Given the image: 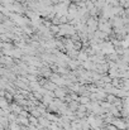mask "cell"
I'll list each match as a JSON object with an SVG mask.
<instances>
[{
	"label": "cell",
	"mask_w": 129,
	"mask_h": 130,
	"mask_svg": "<svg viewBox=\"0 0 129 130\" xmlns=\"http://www.w3.org/2000/svg\"><path fill=\"white\" fill-rule=\"evenodd\" d=\"M54 92V96L57 97V99H65L66 97V91L65 90H62V88H57L56 91H53Z\"/></svg>",
	"instance_id": "cell-2"
},
{
	"label": "cell",
	"mask_w": 129,
	"mask_h": 130,
	"mask_svg": "<svg viewBox=\"0 0 129 130\" xmlns=\"http://www.w3.org/2000/svg\"><path fill=\"white\" fill-rule=\"evenodd\" d=\"M90 100H91L90 96H80V97H79V101L81 102V105H85V106L89 105V104H91Z\"/></svg>",
	"instance_id": "cell-3"
},
{
	"label": "cell",
	"mask_w": 129,
	"mask_h": 130,
	"mask_svg": "<svg viewBox=\"0 0 129 130\" xmlns=\"http://www.w3.org/2000/svg\"><path fill=\"white\" fill-rule=\"evenodd\" d=\"M113 125H114L118 130L127 129V123H125V121H123V120H120V119H115V120L113 121Z\"/></svg>",
	"instance_id": "cell-1"
},
{
	"label": "cell",
	"mask_w": 129,
	"mask_h": 130,
	"mask_svg": "<svg viewBox=\"0 0 129 130\" xmlns=\"http://www.w3.org/2000/svg\"><path fill=\"white\" fill-rule=\"evenodd\" d=\"M9 130H20V126L18 125V123H17V121H14V123H10V125H9Z\"/></svg>",
	"instance_id": "cell-4"
},
{
	"label": "cell",
	"mask_w": 129,
	"mask_h": 130,
	"mask_svg": "<svg viewBox=\"0 0 129 130\" xmlns=\"http://www.w3.org/2000/svg\"><path fill=\"white\" fill-rule=\"evenodd\" d=\"M49 30H51V33H60V25L52 24V27L49 28Z\"/></svg>",
	"instance_id": "cell-5"
}]
</instances>
